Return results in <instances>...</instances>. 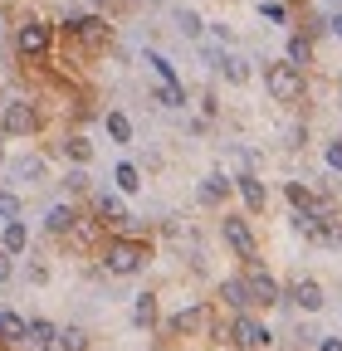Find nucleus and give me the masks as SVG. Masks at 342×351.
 Returning <instances> with one entry per match:
<instances>
[{
	"label": "nucleus",
	"mask_w": 342,
	"mask_h": 351,
	"mask_svg": "<svg viewBox=\"0 0 342 351\" xmlns=\"http://www.w3.org/2000/svg\"><path fill=\"white\" fill-rule=\"evenodd\" d=\"M142 263H147V244H137V239H113V244L103 249V269L117 274V278L137 274Z\"/></svg>",
	"instance_id": "1"
},
{
	"label": "nucleus",
	"mask_w": 342,
	"mask_h": 351,
	"mask_svg": "<svg viewBox=\"0 0 342 351\" xmlns=\"http://www.w3.org/2000/svg\"><path fill=\"white\" fill-rule=\"evenodd\" d=\"M0 132H5V137H30V132H39V108L25 103V98H10L5 112H0Z\"/></svg>",
	"instance_id": "2"
},
{
	"label": "nucleus",
	"mask_w": 342,
	"mask_h": 351,
	"mask_svg": "<svg viewBox=\"0 0 342 351\" xmlns=\"http://www.w3.org/2000/svg\"><path fill=\"white\" fill-rule=\"evenodd\" d=\"M264 83H269V98L274 103H298V93H304V73H298L293 64H269Z\"/></svg>",
	"instance_id": "3"
},
{
	"label": "nucleus",
	"mask_w": 342,
	"mask_h": 351,
	"mask_svg": "<svg viewBox=\"0 0 342 351\" xmlns=\"http://www.w3.org/2000/svg\"><path fill=\"white\" fill-rule=\"evenodd\" d=\"M64 29H69L73 39H83L89 49H108V39H113V25H108L103 15H73Z\"/></svg>",
	"instance_id": "4"
},
{
	"label": "nucleus",
	"mask_w": 342,
	"mask_h": 351,
	"mask_svg": "<svg viewBox=\"0 0 342 351\" xmlns=\"http://www.w3.org/2000/svg\"><path fill=\"white\" fill-rule=\"evenodd\" d=\"M49 39H54V29H49L45 20H25L20 34H15V49H20L25 59H39V54H49Z\"/></svg>",
	"instance_id": "5"
},
{
	"label": "nucleus",
	"mask_w": 342,
	"mask_h": 351,
	"mask_svg": "<svg viewBox=\"0 0 342 351\" xmlns=\"http://www.w3.org/2000/svg\"><path fill=\"white\" fill-rule=\"evenodd\" d=\"M244 293H249V302H260V307H274L284 293H279V283L264 274V269H254L249 263V274H244Z\"/></svg>",
	"instance_id": "6"
},
{
	"label": "nucleus",
	"mask_w": 342,
	"mask_h": 351,
	"mask_svg": "<svg viewBox=\"0 0 342 351\" xmlns=\"http://www.w3.org/2000/svg\"><path fill=\"white\" fill-rule=\"evenodd\" d=\"M220 234H225V244H230L240 258H254V234H249V225H244L240 215H230V219H225V225H220Z\"/></svg>",
	"instance_id": "7"
},
{
	"label": "nucleus",
	"mask_w": 342,
	"mask_h": 351,
	"mask_svg": "<svg viewBox=\"0 0 342 351\" xmlns=\"http://www.w3.org/2000/svg\"><path fill=\"white\" fill-rule=\"evenodd\" d=\"M235 341H240V346H264V341H269V327L240 313V317H235Z\"/></svg>",
	"instance_id": "8"
},
{
	"label": "nucleus",
	"mask_w": 342,
	"mask_h": 351,
	"mask_svg": "<svg viewBox=\"0 0 342 351\" xmlns=\"http://www.w3.org/2000/svg\"><path fill=\"white\" fill-rule=\"evenodd\" d=\"M25 332H30V322L20 313H10V307H0V341L15 346V341H25Z\"/></svg>",
	"instance_id": "9"
},
{
	"label": "nucleus",
	"mask_w": 342,
	"mask_h": 351,
	"mask_svg": "<svg viewBox=\"0 0 342 351\" xmlns=\"http://www.w3.org/2000/svg\"><path fill=\"white\" fill-rule=\"evenodd\" d=\"M288 298H293V302H298V307H304V313H318V307H323V288H318V283H313V278H298V283H293V293H288Z\"/></svg>",
	"instance_id": "10"
},
{
	"label": "nucleus",
	"mask_w": 342,
	"mask_h": 351,
	"mask_svg": "<svg viewBox=\"0 0 342 351\" xmlns=\"http://www.w3.org/2000/svg\"><path fill=\"white\" fill-rule=\"evenodd\" d=\"M235 186H240V195H244V205H249V210H264V205H269V191H264L260 176H240Z\"/></svg>",
	"instance_id": "11"
},
{
	"label": "nucleus",
	"mask_w": 342,
	"mask_h": 351,
	"mask_svg": "<svg viewBox=\"0 0 342 351\" xmlns=\"http://www.w3.org/2000/svg\"><path fill=\"white\" fill-rule=\"evenodd\" d=\"M25 244H30V230L20 225V219H5V230H0V249H5V254H25Z\"/></svg>",
	"instance_id": "12"
},
{
	"label": "nucleus",
	"mask_w": 342,
	"mask_h": 351,
	"mask_svg": "<svg viewBox=\"0 0 342 351\" xmlns=\"http://www.w3.org/2000/svg\"><path fill=\"white\" fill-rule=\"evenodd\" d=\"M220 302H225V307H235V313H244V307H249L244 278H225V283H220Z\"/></svg>",
	"instance_id": "13"
},
{
	"label": "nucleus",
	"mask_w": 342,
	"mask_h": 351,
	"mask_svg": "<svg viewBox=\"0 0 342 351\" xmlns=\"http://www.w3.org/2000/svg\"><path fill=\"white\" fill-rule=\"evenodd\" d=\"M73 225H78V215H73L69 205H54V210L45 215V230H49V234H69Z\"/></svg>",
	"instance_id": "14"
},
{
	"label": "nucleus",
	"mask_w": 342,
	"mask_h": 351,
	"mask_svg": "<svg viewBox=\"0 0 342 351\" xmlns=\"http://www.w3.org/2000/svg\"><path fill=\"white\" fill-rule=\"evenodd\" d=\"M230 195V181H225V176H205V181H201V205H220Z\"/></svg>",
	"instance_id": "15"
},
{
	"label": "nucleus",
	"mask_w": 342,
	"mask_h": 351,
	"mask_svg": "<svg viewBox=\"0 0 342 351\" xmlns=\"http://www.w3.org/2000/svg\"><path fill=\"white\" fill-rule=\"evenodd\" d=\"M98 215L108 219V225H127V219H133V215H127V205H122L117 195H98Z\"/></svg>",
	"instance_id": "16"
},
{
	"label": "nucleus",
	"mask_w": 342,
	"mask_h": 351,
	"mask_svg": "<svg viewBox=\"0 0 342 351\" xmlns=\"http://www.w3.org/2000/svg\"><path fill=\"white\" fill-rule=\"evenodd\" d=\"M157 322V298L152 293H137V302H133V327H152Z\"/></svg>",
	"instance_id": "17"
},
{
	"label": "nucleus",
	"mask_w": 342,
	"mask_h": 351,
	"mask_svg": "<svg viewBox=\"0 0 342 351\" xmlns=\"http://www.w3.org/2000/svg\"><path fill=\"white\" fill-rule=\"evenodd\" d=\"M10 176H15V181H45V161H39V156H20L10 166Z\"/></svg>",
	"instance_id": "18"
},
{
	"label": "nucleus",
	"mask_w": 342,
	"mask_h": 351,
	"mask_svg": "<svg viewBox=\"0 0 342 351\" xmlns=\"http://www.w3.org/2000/svg\"><path fill=\"white\" fill-rule=\"evenodd\" d=\"M152 103H161V108H186V88H181V83H161L157 93H152Z\"/></svg>",
	"instance_id": "19"
},
{
	"label": "nucleus",
	"mask_w": 342,
	"mask_h": 351,
	"mask_svg": "<svg viewBox=\"0 0 342 351\" xmlns=\"http://www.w3.org/2000/svg\"><path fill=\"white\" fill-rule=\"evenodd\" d=\"M308 59H313V44H308L304 34H293V39H288V64L304 73V64H308Z\"/></svg>",
	"instance_id": "20"
},
{
	"label": "nucleus",
	"mask_w": 342,
	"mask_h": 351,
	"mask_svg": "<svg viewBox=\"0 0 342 351\" xmlns=\"http://www.w3.org/2000/svg\"><path fill=\"white\" fill-rule=\"evenodd\" d=\"M54 337H59V327H54V322H45V317H34V322H30V332H25V341H34V346H49Z\"/></svg>",
	"instance_id": "21"
},
{
	"label": "nucleus",
	"mask_w": 342,
	"mask_h": 351,
	"mask_svg": "<svg viewBox=\"0 0 342 351\" xmlns=\"http://www.w3.org/2000/svg\"><path fill=\"white\" fill-rule=\"evenodd\" d=\"M113 181H117V191H122V195H133V191H142V176H137V166H127V161H122V166L113 171Z\"/></svg>",
	"instance_id": "22"
},
{
	"label": "nucleus",
	"mask_w": 342,
	"mask_h": 351,
	"mask_svg": "<svg viewBox=\"0 0 342 351\" xmlns=\"http://www.w3.org/2000/svg\"><path fill=\"white\" fill-rule=\"evenodd\" d=\"M54 346H59V351H83V346H89V332H83V327H64V332L54 337Z\"/></svg>",
	"instance_id": "23"
},
{
	"label": "nucleus",
	"mask_w": 342,
	"mask_h": 351,
	"mask_svg": "<svg viewBox=\"0 0 342 351\" xmlns=\"http://www.w3.org/2000/svg\"><path fill=\"white\" fill-rule=\"evenodd\" d=\"M103 122H108V137L113 142H133V122H127V112H108Z\"/></svg>",
	"instance_id": "24"
},
{
	"label": "nucleus",
	"mask_w": 342,
	"mask_h": 351,
	"mask_svg": "<svg viewBox=\"0 0 342 351\" xmlns=\"http://www.w3.org/2000/svg\"><path fill=\"white\" fill-rule=\"evenodd\" d=\"M191 327H201V307H181V313L171 317V332H191Z\"/></svg>",
	"instance_id": "25"
},
{
	"label": "nucleus",
	"mask_w": 342,
	"mask_h": 351,
	"mask_svg": "<svg viewBox=\"0 0 342 351\" xmlns=\"http://www.w3.org/2000/svg\"><path fill=\"white\" fill-rule=\"evenodd\" d=\"M176 29H181L186 39H201V15H196V10H176Z\"/></svg>",
	"instance_id": "26"
},
{
	"label": "nucleus",
	"mask_w": 342,
	"mask_h": 351,
	"mask_svg": "<svg viewBox=\"0 0 342 351\" xmlns=\"http://www.w3.org/2000/svg\"><path fill=\"white\" fill-rule=\"evenodd\" d=\"M64 152H69V161H73V166H83V161L93 156V147L83 142V137H69V142H64Z\"/></svg>",
	"instance_id": "27"
},
{
	"label": "nucleus",
	"mask_w": 342,
	"mask_h": 351,
	"mask_svg": "<svg viewBox=\"0 0 342 351\" xmlns=\"http://www.w3.org/2000/svg\"><path fill=\"white\" fill-rule=\"evenodd\" d=\"M147 64H152V73H157L161 83H176V69H171V59H166V54H147Z\"/></svg>",
	"instance_id": "28"
},
{
	"label": "nucleus",
	"mask_w": 342,
	"mask_h": 351,
	"mask_svg": "<svg viewBox=\"0 0 342 351\" xmlns=\"http://www.w3.org/2000/svg\"><path fill=\"white\" fill-rule=\"evenodd\" d=\"M288 200H293V210H313V195L304 181H288Z\"/></svg>",
	"instance_id": "29"
},
{
	"label": "nucleus",
	"mask_w": 342,
	"mask_h": 351,
	"mask_svg": "<svg viewBox=\"0 0 342 351\" xmlns=\"http://www.w3.org/2000/svg\"><path fill=\"white\" fill-rule=\"evenodd\" d=\"M0 219H20V195L15 191H0Z\"/></svg>",
	"instance_id": "30"
},
{
	"label": "nucleus",
	"mask_w": 342,
	"mask_h": 351,
	"mask_svg": "<svg viewBox=\"0 0 342 351\" xmlns=\"http://www.w3.org/2000/svg\"><path fill=\"white\" fill-rule=\"evenodd\" d=\"M220 69H225V78H230V83H244V78H249L244 59H220Z\"/></svg>",
	"instance_id": "31"
},
{
	"label": "nucleus",
	"mask_w": 342,
	"mask_h": 351,
	"mask_svg": "<svg viewBox=\"0 0 342 351\" xmlns=\"http://www.w3.org/2000/svg\"><path fill=\"white\" fill-rule=\"evenodd\" d=\"M260 10H264V20H274V25H284V20H288V10L279 5V0H264V5H260Z\"/></svg>",
	"instance_id": "32"
},
{
	"label": "nucleus",
	"mask_w": 342,
	"mask_h": 351,
	"mask_svg": "<svg viewBox=\"0 0 342 351\" xmlns=\"http://www.w3.org/2000/svg\"><path fill=\"white\" fill-rule=\"evenodd\" d=\"M64 186L78 195V191H89V176H83V171H69V181H64Z\"/></svg>",
	"instance_id": "33"
},
{
	"label": "nucleus",
	"mask_w": 342,
	"mask_h": 351,
	"mask_svg": "<svg viewBox=\"0 0 342 351\" xmlns=\"http://www.w3.org/2000/svg\"><path fill=\"white\" fill-rule=\"evenodd\" d=\"M15 274V254H5V249H0V283H5Z\"/></svg>",
	"instance_id": "34"
},
{
	"label": "nucleus",
	"mask_w": 342,
	"mask_h": 351,
	"mask_svg": "<svg viewBox=\"0 0 342 351\" xmlns=\"http://www.w3.org/2000/svg\"><path fill=\"white\" fill-rule=\"evenodd\" d=\"M328 166L342 171V142H328Z\"/></svg>",
	"instance_id": "35"
},
{
	"label": "nucleus",
	"mask_w": 342,
	"mask_h": 351,
	"mask_svg": "<svg viewBox=\"0 0 342 351\" xmlns=\"http://www.w3.org/2000/svg\"><path fill=\"white\" fill-rule=\"evenodd\" d=\"M318 351H342V337H328V341H323Z\"/></svg>",
	"instance_id": "36"
},
{
	"label": "nucleus",
	"mask_w": 342,
	"mask_h": 351,
	"mask_svg": "<svg viewBox=\"0 0 342 351\" xmlns=\"http://www.w3.org/2000/svg\"><path fill=\"white\" fill-rule=\"evenodd\" d=\"M328 25H332V34H342V10H337V15H332Z\"/></svg>",
	"instance_id": "37"
},
{
	"label": "nucleus",
	"mask_w": 342,
	"mask_h": 351,
	"mask_svg": "<svg viewBox=\"0 0 342 351\" xmlns=\"http://www.w3.org/2000/svg\"><path fill=\"white\" fill-rule=\"evenodd\" d=\"M98 5H103V0H98Z\"/></svg>",
	"instance_id": "38"
}]
</instances>
